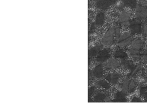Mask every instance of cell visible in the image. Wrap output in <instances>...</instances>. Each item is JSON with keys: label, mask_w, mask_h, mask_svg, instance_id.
<instances>
[{"label": "cell", "mask_w": 147, "mask_h": 103, "mask_svg": "<svg viewBox=\"0 0 147 103\" xmlns=\"http://www.w3.org/2000/svg\"><path fill=\"white\" fill-rule=\"evenodd\" d=\"M109 94L107 92L98 90L96 92H95L93 97V101L95 102L112 101V99L109 98Z\"/></svg>", "instance_id": "obj_11"}, {"label": "cell", "mask_w": 147, "mask_h": 103, "mask_svg": "<svg viewBox=\"0 0 147 103\" xmlns=\"http://www.w3.org/2000/svg\"><path fill=\"white\" fill-rule=\"evenodd\" d=\"M122 4L124 6L130 9H135L137 6V0H122Z\"/></svg>", "instance_id": "obj_21"}, {"label": "cell", "mask_w": 147, "mask_h": 103, "mask_svg": "<svg viewBox=\"0 0 147 103\" xmlns=\"http://www.w3.org/2000/svg\"><path fill=\"white\" fill-rule=\"evenodd\" d=\"M120 62H121V67L123 69L130 70V72L136 66V65L134 64L132 61L127 60V58L120 60Z\"/></svg>", "instance_id": "obj_14"}, {"label": "cell", "mask_w": 147, "mask_h": 103, "mask_svg": "<svg viewBox=\"0 0 147 103\" xmlns=\"http://www.w3.org/2000/svg\"><path fill=\"white\" fill-rule=\"evenodd\" d=\"M142 96L144 97V100H145L146 101H147V91H146V92L142 94Z\"/></svg>", "instance_id": "obj_31"}, {"label": "cell", "mask_w": 147, "mask_h": 103, "mask_svg": "<svg viewBox=\"0 0 147 103\" xmlns=\"http://www.w3.org/2000/svg\"><path fill=\"white\" fill-rule=\"evenodd\" d=\"M119 0H98L95 3L96 9L101 10H106L114 5Z\"/></svg>", "instance_id": "obj_6"}, {"label": "cell", "mask_w": 147, "mask_h": 103, "mask_svg": "<svg viewBox=\"0 0 147 103\" xmlns=\"http://www.w3.org/2000/svg\"><path fill=\"white\" fill-rule=\"evenodd\" d=\"M95 86L97 89L109 90L111 88V84L106 80H99L96 82Z\"/></svg>", "instance_id": "obj_18"}, {"label": "cell", "mask_w": 147, "mask_h": 103, "mask_svg": "<svg viewBox=\"0 0 147 103\" xmlns=\"http://www.w3.org/2000/svg\"><path fill=\"white\" fill-rule=\"evenodd\" d=\"M131 36H132V34L131 33L130 31H123V33H121V34L119 37V38L117 39V42L121 41L122 40L125 39H126V38H129Z\"/></svg>", "instance_id": "obj_23"}, {"label": "cell", "mask_w": 147, "mask_h": 103, "mask_svg": "<svg viewBox=\"0 0 147 103\" xmlns=\"http://www.w3.org/2000/svg\"><path fill=\"white\" fill-rule=\"evenodd\" d=\"M92 1H95V2H96V1H98V0H92Z\"/></svg>", "instance_id": "obj_33"}, {"label": "cell", "mask_w": 147, "mask_h": 103, "mask_svg": "<svg viewBox=\"0 0 147 103\" xmlns=\"http://www.w3.org/2000/svg\"><path fill=\"white\" fill-rule=\"evenodd\" d=\"M133 39L134 38H133V36H131L125 39L117 42V45L118 47H121V48H124L125 47H127V46L130 45Z\"/></svg>", "instance_id": "obj_20"}, {"label": "cell", "mask_w": 147, "mask_h": 103, "mask_svg": "<svg viewBox=\"0 0 147 103\" xmlns=\"http://www.w3.org/2000/svg\"><path fill=\"white\" fill-rule=\"evenodd\" d=\"M146 91H147V86H141L140 88V94L141 96H142Z\"/></svg>", "instance_id": "obj_28"}, {"label": "cell", "mask_w": 147, "mask_h": 103, "mask_svg": "<svg viewBox=\"0 0 147 103\" xmlns=\"http://www.w3.org/2000/svg\"><path fill=\"white\" fill-rule=\"evenodd\" d=\"M131 102H142V100L139 97L134 96L131 99Z\"/></svg>", "instance_id": "obj_30"}, {"label": "cell", "mask_w": 147, "mask_h": 103, "mask_svg": "<svg viewBox=\"0 0 147 103\" xmlns=\"http://www.w3.org/2000/svg\"><path fill=\"white\" fill-rule=\"evenodd\" d=\"M130 77L127 75L123 79L122 82L119 83V88L121 89V90L127 95L129 93V85L130 82Z\"/></svg>", "instance_id": "obj_15"}, {"label": "cell", "mask_w": 147, "mask_h": 103, "mask_svg": "<svg viewBox=\"0 0 147 103\" xmlns=\"http://www.w3.org/2000/svg\"><path fill=\"white\" fill-rule=\"evenodd\" d=\"M137 82L134 80L133 79L130 80L129 85V93H131L134 92L137 87Z\"/></svg>", "instance_id": "obj_22"}, {"label": "cell", "mask_w": 147, "mask_h": 103, "mask_svg": "<svg viewBox=\"0 0 147 103\" xmlns=\"http://www.w3.org/2000/svg\"><path fill=\"white\" fill-rule=\"evenodd\" d=\"M111 53L110 50L107 47H103L95 57V61L98 63L106 62L111 58Z\"/></svg>", "instance_id": "obj_4"}, {"label": "cell", "mask_w": 147, "mask_h": 103, "mask_svg": "<svg viewBox=\"0 0 147 103\" xmlns=\"http://www.w3.org/2000/svg\"><path fill=\"white\" fill-rule=\"evenodd\" d=\"M129 29L132 34H138L142 33V23L140 20L134 18L130 21L128 25Z\"/></svg>", "instance_id": "obj_5"}, {"label": "cell", "mask_w": 147, "mask_h": 103, "mask_svg": "<svg viewBox=\"0 0 147 103\" xmlns=\"http://www.w3.org/2000/svg\"><path fill=\"white\" fill-rule=\"evenodd\" d=\"M144 64L142 62H139L134 67V68L129 73V74H127V76L130 77H134L136 76L141 70L143 69Z\"/></svg>", "instance_id": "obj_19"}, {"label": "cell", "mask_w": 147, "mask_h": 103, "mask_svg": "<svg viewBox=\"0 0 147 103\" xmlns=\"http://www.w3.org/2000/svg\"><path fill=\"white\" fill-rule=\"evenodd\" d=\"M105 70V69L103 65H102L101 63H99L93 68L91 70V73L92 77L99 79L103 77Z\"/></svg>", "instance_id": "obj_10"}, {"label": "cell", "mask_w": 147, "mask_h": 103, "mask_svg": "<svg viewBox=\"0 0 147 103\" xmlns=\"http://www.w3.org/2000/svg\"><path fill=\"white\" fill-rule=\"evenodd\" d=\"M134 17L135 18L140 21L145 19L147 18V7H143L138 4L135 8Z\"/></svg>", "instance_id": "obj_9"}, {"label": "cell", "mask_w": 147, "mask_h": 103, "mask_svg": "<svg viewBox=\"0 0 147 103\" xmlns=\"http://www.w3.org/2000/svg\"><path fill=\"white\" fill-rule=\"evenodd\" d=\"M145 41L141 38L133 39L128 52L129 54L134 61H138L141 60V53L144 49Z\"/></svg>", "instance_id": "obj_1"}, {"label": "cell", "mask_w": 147, "mask_h": 103, "mask_svg": "<svg viewBox=\"0 0 147 103\" xmlns=\"http://www.w3.org/2000/svg\"><path fill=\"white\" fill-rule=\"evenodd\" d=\"M126 94L123 93L121 90L117 91L114 93L113 96V98L112 101L113 102H126L127 101V98Z\"/></svg>", "instance_id": "obj_17"}, {"label": "cell", "mask_w": 147, "mask_h": 103, "mask_svg": "<svg viewBox=\"0 0 147 103\" xmlns=\"http://www.w3.org/2000/svg\"><path fill=\"white\" fill-rule=\"evenodd\" d=\"M96 89L97 88H96V86H91L89 89H88V96H89V98H90L91 97H92V96H93L94 94L95 93V92H96Z\"/></svg>", "instance_id": "obj_25"}, {"label": "cell", "mask_w": 147, "mask_h": 103, "mask_svg": "<svg viewBox=\"0 0 147 103\" xmlns=\"http://www.w3.org/2000/svg\"><path fill=\"white\" fill-rule=\"evenodd\" d=\"M132 13L127 10H122L118 16V22L121 26H128L131 21Z\"/></svg>", "instance_id": "obj_3"}, {"label": "cell", "mask_w": 147, "mask_h": 103, "mask_svg": "<svg viewBox=\"0 0 147 103\" xmlns=\"http://www.w3.org/2000/svg\"><path fill=\"white\" fill-rule=\"evenodd\" d=\"M144 23L145 24V25L147 26V18L145 19V21H144Z\"/></svg>", "instance_id": "obj_32"}, {"label": "cell", "mask_w": 147, "mask_h": 103, "mask_svg": "<svg viewBox=\"0 0 147 103\" xmlns=\"http://www.w3.org/2000/svg\"><path fill=\"white\" fill-rule=\"evenodd\" d=\"M122 75L120 73L116 71H113L107 73L105 76V79L110 84L115 85L119 83Z\"/></svg>", "instance_id": "obj_7"}, {"label": "cell", "mask_w": 147, "mask_h": 103, "mask_svg": "<svg viewBox=\"0 0 147 103\" xmlns=\"http://www.w3.org/2000/svg\"><path fill=\"white\" fill-rule=\"evenodd\" d=\"M115 28L114 26L109 27L103 34L100 39V43L105 47H109L114 42Z\"/></svg>", "instance_id": "obj_2"}, {"label": "cell", "mask_w": 147, "mask_h": 103, "mask_svg": "<svg viewBox=\"0 0 147 103\" xmlns=\"http://www.w3.org/2000/svg\"><path fill=\"white\" fill-rule=\"evenodd\" d=\"M141 60L144 64H147V54H142Z\"/></svg>", "instance_id": "obj_27"}, {"label": "cell", "mask_w": 147, "mask_h": 103, "mask_svg": "<svg viewBox=\"0 0 147 103\" xmlns=\"http://www.w3.org/2000/svg\"><path fill=\"white\" fill-rule=\"evenodd\" d=\"M138 4L143 7H147V1L146 0H139Z\"/></svg>", "instance_id": "obj_29"}, {"label": "cell", "mask_w": 147, "mask_h": 103, "mask_svg": "<svg viewBox=\"0 0 147 103\" xmlns=\"http://www.w3.org/2000/svg\"><path fill=\"white\" fill-rule=\"evenodd\" d=\"M105 21V14L103 12L100 11L96 14L95 18L94 21L93 22V25L95 27L101 26L104 24Z\"/></svg>", "instance_id": "obj_12"}, {"label": "cell", "mask_w": 147, "mask_h": 103, "mask_svg": "<svg viewBox=\"0 0 147 103\" xmlns=\"http://www.w3.org/2000/svg\"><path fill=\"white\" fill-rule=\"evenodd\" d=\"M105 70H114L121 67V62L118 58L111 57L103 65Z\"/></svg>", "instance_id": "obj_8"}, {"label": "cell", "mask_w": 147, "mask_h": 103, "mask_svg": "<svg viewBox=\"0 0 147 103\" xmlns=\"http://www.w3.org/2000/svg\"><path fill=\"white\" fill-rule=\"evenodd\" d=\"M142 34L144 36L147 37V26L142 23Z\"/></svg>", "instance_id": "obj_26"}, {"label": "cell", "mask_w": 147, "mask_h": 103, "mask_svg": "<svg viewBox=\"0 0 147 103\" xmlns=\"http://www.w3.org/2000/svg\"><path fill=\"white\" fill-rule=\"evenodd\" d=\"M114 28H115V39H117L120 36V35L121 34V27L119 26H114Z\"/></svg>", "instance_id": "obj_24"}, {"label": "cell", "mask_w": 147, "mask_h": 103, "mask_svg": "<svg viewBox=\"0 0 147 103\" xmlns=\"http://www.w3.org/2000/svg\"><path fill=\"white\" fill-rule=\"evenodd\" d=\"M103 45L102 44H98L97 45H95L92 47H91L88 51V55H89V62L90 60L93 58H95V57L96 56V55L98 54L99 51L103 48Z\"/></svg>", "instance_id": "obj_13"}, {"label": "cell", "mask_w": 147, "mask_h": 103, "mask_svg": "<svg viewBox=\"0 0 147 103\" xmlns=\"http://www.w3.org/2000/svg\"><path fill=\"white\" fill-rule=\"evenodd\" d=\"M113 57L119 60L126 59L128 57V54L123 49V48L118 47L114 50L113 53Z\"/></svg>", "instance_id": "obj_16"}]
</instances>
